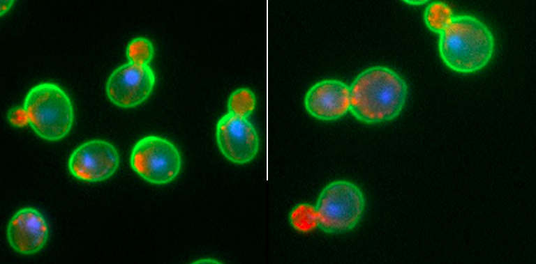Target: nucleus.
Instances as JSON below:
<instances>
[{
    "instance_id": "f257e3e1",
    "label": "nucleus",
    "mask_w": 536,
    "mask_h": 264,
    "mask_svg": "<svg viewBox=\"0 0 536 264\" xmlns=\"http://www.w3.org/2000/svg\"><path fill=\"white\" fill-rule=\"evenodd\" d=\"M407 97L408 86L400 75L386 66H372L350 86L349 111L365 123L389 121L400 114Z\"/></svg>"
},
{
    "instance_id": "f03ea898",
    "label": "nucleus",
    "mask_w": 536,
    "mask_h": 264,
    "mask_svg": "<svg viewBox=\"0 0 536 264\" xmlns=\"http://www.w3.org/2000/svg\"><path fill=\"white\" fill-rule=\"evenodd\" d=\"M365 207L360 189L348 180H335L320 192L315 206L301 204L290 213V220L297 230L306 232L318 228L329 233L353 228Z\"/></svg>"
},
{
    "instance_id": "7ed1b4c3",
    "label": "nucleus",
    "mask_w": 536,
    "mask_h": 264,
    "mask_svg": "<svg viewBox=\"0 0 536 264\" xmlns=\"http://www.w3.org/2000/svg\"><path fill=\"white\" fill-rule=\"evenodd\" d=\"M495 50L494 36L489 28L470 15H454L439 34L438 52L450 70L470 74L484 68Z\"/></svg>"
},
{
    "instance_id": "20e7f679",
    "label": "nucleus",
    "mask_w": 536,
    "mask_h": 264,
    "mask_svg": "<svg viewBox=\"0 0 536 264\" xmlns=\"http://www.w3.org/2000/svg\"><path fill=\"white\" fill-rule=\"evenodd\" d=\"M22 107L28 125L44 140H61L73 127L75 114L70 98L54 83L43 82L33 86L27 93Z\"/></svg>"
},
{
    "instance_id": "39448f33",
    "label": "nucleus",
    "mask_w": 536,
    "mask_h": 264,
    "mask_svg": "<svg viewBox=\"0 0 536 264\" xmlns=\"http://www.w3.org/2000/svg\"><path fill=\"white\" fill-rule=\"evenodd\" d=\"M181 156L176 146L156 135L138 140L130 155L133 171L154 185H165L174 180L181 171Z\"/></svg>"
},
{
    "instance_id": "423d86ee",
    "label": "nucleus",
    "mask_w": 536,
    "mask_h": 264,
    "mask_svg": "<svg viewBox=\"0 0 536 264\" xmlns=\"http://www.w3.org/2000/svg\"><path fill=\"white\" fill-rule=\"evenodd\" d=\"M156 76L149 64L128 61L109 76L105 92L114 105L128 109L143 103L151 94Z\"/></svg>"
},
{
    "instance_id": "0eeeda50",
    "label": "nucleus",
    "mask_w": 536,
    "mask_h": 264,
    "mask_svg": "<svg viewBox=\"0 0 536 264\" xmlns=\"http://www.w3.org/2000/svg\"><path fill=\"white\" fill-rule=\"evenodd\" d=\"M119 165V155L113 144L103 139L84 142L71 153L68 162L70 174L88 183L110 178Z\"/></svg>"
},
{
    "instance_id": "6e6552de",
    "label": "nucleus",
    "mask_w": 536,
    "mask_h": 264,
    "mask_svg": "<svg viewBox=\"0 0 536 264\" xmlns=\"http://www.w3.org/2000/svg\"><path fill=\"white\" fill-rule=\"evenodd\" d=\"M216 139L224 157L238 164L251 161L259 149L258 134L248 118L229 112L217 122Z\"/></svg>"
},
{
    "instance_id": "1a4fd4ad",
    "label": "nucleus",
    "mask_w": 536,
    "mask_h": 264,
    "mask_svg": "<svg viewBox=\"0 0 536 264\" xmlns=\"http://www.w3.org/2000/svg\"><path fill=\"white\" fill-rule=\"evenodd\" d=\"M49 226L37 209L27 207L17 211L7 227V238L17 253L32 255L40 251L48 240Z\"/></svg>"
},
{
    "instance_id": "9d476101",
    "label": "nucleus",
    "mask_w": 536,
    "mask_h": 264,
    "mask_svg": "<svg viewBox=\"0 0 536 264\" xmlns=\"http://www.w3.org/2000/svg\"><path fill=\"white\" fill-rule=\"evenodd\" d=\"M304 107L317 119H338L350 110V86L338 79L318 81L306 92Z\"/></svg>"
},
{
    "instance_id": "9b49d317",
    "label": "nucleus",
    "mask_w": 536,
    "mask_h": 264,
    "mask_svg": "<svg viewBox=\"0 0 536 264\" xmlns=\"http://www.w3.org/2000/svg\"><path fill=\"white\" fill-rule=\"evenodd\" d=\"M452 8L441 1L429 3L424 13V20L427 28L438 35L448 25L454 16Z\"/></svg>"
},
{
    "instance_id": "f8f14e48",
    "label": "nucleus",
    "mask_w": 536,
    "mask_h": 264,
    "mask_svg": "<svg viewBox=\"0 0 536 264\" xmlns=\"http://www.w3.org/2000/svg\"><path fill=\"white\" fill-rule=\"evenodd\" d=\"M255 106V98L248 88H240L231 93L228 101L229 113L248 118Z\"/></svg>"
},
{
    "instance_id": "ddd939ff",
    "label": "nucleus",
    "mask_w": 536,
    "mask_h": 264,
    "mask_svg": "<svg viewBox=\"0 0 536 264\" xmlns=\"http://www.w3.org/2000/svg\"><path fill=\"white\" fill-rule=\"evenodd\" d=\"M126 53L129 62L149 64L154 54V48L149 39L137 37L128 43Z\"/></svg>"
},
{
    "instance_id": "4468645a",
    "label": "nucleus",
    "mask_w": 536,
    "mask_h": 264,
    "mask_svg": "<svg viewBox=\"0 0 536 264\" xmlns=\"http://www.w3.org/2000/svg\"><path fill=\"white\" fill-rule=\"evenodd\" d=\"M8 120L17 127H23L28 125L26 112L23 107H15L9 110Z\"/></svg>"
},
{
    "instance_id": "2eb2a0df",
    "label": "nucleus",
    "mask_w": 536,
    "mask_h": 264,
    "mask_svg": "<svg viewBox=\"0 0 536 264\" xmlns=\"http://www.w3.org/2000/svg\"><path fill=\"white\" fill-rule=\"evenodd\" d=\"M13 1H1V16L6 14L13 4Z\"/></svg>"
},
{
    "instance_id": "dca6fc26",
    "label": "nucleus",
    "mask_w": 536,
    "mask_h": 264,
    "mask_svg": "<svg viewBox=\"0 0 536 264\" xmlns=\"http://www.w3.org/2000/svg\"><path fill=\"white\" fill-rule=\"evenodd\" d=\"M404 2H405L406 3H408L409 5H411V6H420V5L425 4L426 3L428 2V1H425V0H407V1H404Z\"/></svg>"
},
{
    "instance_id": "f3484780",
    "label": "nucleus",
    "mask_w": 536,
    "mask_h": 264,
    "mask_svg": "<svg viewBox=\"0 0 536 264\" xmlns=\"http://www.w3.org/2000/svg\"><path fill=\"white\" fill-rule=\"evenodd\" d=\"M194 263H220L218 261L212 258H204L194 262Z\"/></svg>"
}]
</instances>
